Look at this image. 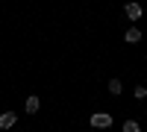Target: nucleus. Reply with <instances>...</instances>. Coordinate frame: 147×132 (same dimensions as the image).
Wrapping results in <instances>:
<instances>
[{
	"mask_svg": "<svg viewBox=\"0 0 147 132\" xmlns=\"http://www.w3.org/2000/svg\"><path fill=\"white\" fill-rule=\"evenodd\" d=\"M124 15H127L129 21H141V15H144V6L138 3V0H129V3L124 6Z\"/></svg>",
	"mask_w": 147,
	"mask_h": 132,
	"instance_id": "f03ea898",
	"label": "nucleus"
},
{
	"mask_svg": "<svg viewBox=\"0 0 147 132\" xmlns=\"http://www.w3.org/2000/svg\"><path fill=\"white\" fill-rule=\"evenodd\" d=\"M88 123H91V129H109V126L115 123V117L109 115V112H94L88 117Z\"/></svg>",
	"mask_w": 147,
	"mask_h": 132,
	"instance_id": "f257e3e1",
	"label": "nucleus"
},
{
	"mask_svg": "<svg viewBox=\"0 0 147 132\" xmlns=\"http://www.w3.org/2000/svg\"><path fill=\"white\" fill-rule=\"evenodd\" d=\"M15 123H18V115L15 112H3V115H0V129H12Z\"/></svg>",
	"mask_w": 147,
	"mask_h": 132,
	"instance_id": "20e7f679",
	"label": "nucleus"
},
{
	"mask_svg": "<svg viewBox=\"0 0 147 132\" xmlns=\"http://www.w3.org/2000/svg\"><path fill=\"white\" fill-rule=\"evenodd\" d=\"M121 132H141V123L129 117V121H124V126H121Z\"/></svg>",
	"mask_w": 147,
	"mask_h": 132,
	"instance_id": "0eeeda50",
	"label": "nucleus"
},
{
	"mask_svg": "<svg viewBox=\"0 0 147 132\" xmlns=\"http://www.w3.org/2000/svg\"><path fill=\"white\" fill-rule=\"evenodd\" d=\"M124 41H127V44H138V41H141V29H138V27H129V29L124 32Z\"/></svg>",
	"mask_w": 147,
	"mask_h": 132,
	"instance_id": "39448f33",
	"label": "nucleus"
},
{
	"mask_svg": "<svg viewBox=\"0 0 147 132\" xmlns=\"http://www.w3.org/2000/svg\"><path fill=\"white\" fill-rule=\"evenodd\" d=\"M38 109H41V100L35 97V94H30V97L24 100V112H27V115H35Z\"/></svg>",
	"mask_w": 147,
	"mask_h": 132,
	"instance_id": "7ed1b4c3",
	"label": "nucleus"
},
{
	"mask_svg": "<svg viewBox=\"0 0 147 132\" xmlns=\"http://www.w3.org/2000/svg\"><path fill=\"white\" fill-rule=\"evenodd\" d=\"M132 97H136L138 103H141V100H147V88L141 85V82H138V85H136V88H132Z\"/></svg>",
	"mask_w": 147,
	"mask_h": 132,
	"instance_id": "6e6552de",
	"label": "nucleus"
},
{
	"mask_svg": "<svg viewBox=\"0 0 147 132\" xmlns=\"http://www.w3.org/2000/svg\"><path fill=\"white\" fill-rule=\"evenodd\" d=\"M109 94H112V97H121V94H124V82L121 79H109Z\"/></svg>",
	"mask_w": 147,
	"mask_h": 132,
	"instance_id": "423d86ee",
	"label": "nucleus"
}]
</instances>
